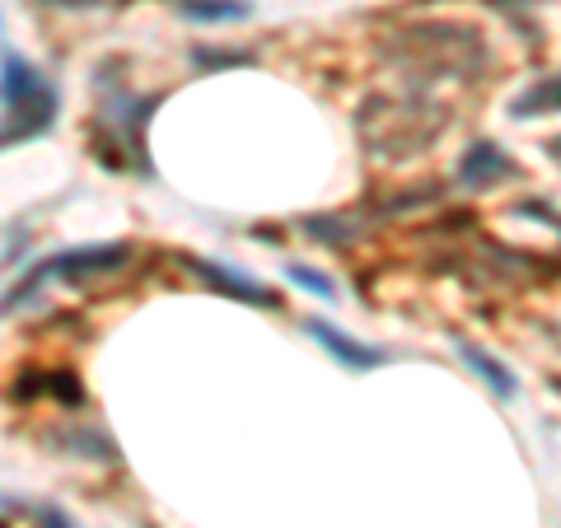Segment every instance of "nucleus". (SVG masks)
Listing matches in <instances>:
<instances>
[{
  "mask_svg": "<svg viewBox=\"0 0 561 528\" xmlns=\"http://www.w3.org/2000/svg\"><path fill=\"white\" fill-rule=\"evenodd\" d=\"M505 173H515V164L505 160V154L496 150V146H472L468 154H463V164H459V179L468 183V187H486V183H496V179H505Z\"/></svg>",
  "mask_w": 561,
  "mask_h": 528,
  "instance_id": "6e6552de",
  "label": "nucleus"
},
{
  "mask_svg": "<svg viewBox=\"0 0 561 528\" xmlns=\"http://www.w3.org/2000/svg\"><path fill=\"white\" fill-rule=\"evenodd\" d=\"M0 528H10V524H0Z\"/></svg>",
  "mask_w": 561,
  "mask_h": 528,
  "instance_id": "4468645a",
  "label": "nucleus"
},
{
  "mask_svg": "<svg viewBox=\"0 0 561 528\" xmlns=\"http://www.w3.org/2000/svg\"><path fill=\"white\" fill-rule=\"evenodd\" d=\"M127 257H131V243H84V249H66L57 257H47L43 267H33L24 286L10 290L5 309L20 305V295H28L33 286H43V280H84V276H99V272H117Z\"/></svg>",
  "mask_w": 561,
  "mask_h": 528,
  "instance_id": "20e7f679",
  "label": "nucleus"
},
{
  "mask_svg": "<svg viewBox=\"0 0 561 528\" xmlns=\"http://www.w3.org/2000/svg\"><path fill=\"white\" fill-rule=\"evenodd\" d=\"M38 528H76V524H70L61 509H43V515H38Z\"/></svg>",
  "mask_w": 561,
  "mask_h": 528,
  "instance_id": "f8f14e48",
  "label": "nucleus"
},
{
  "mask_svg": "<svg viewBox=\"0 0 561 528\" xmlns=\"http://www.w3.org/2000/svg\"><path fill=\"white\" fill-rule=\"evenodd\" d=\"M47 5H99V0H47Z\"/></svg>",
  "mask_w": 561,
  "mask_h": 528,
  "instance_id": "ddd939ff",
  "label": "nucleus"
},
{
  "mask_svg": "<svg viewBox=\"0 0 561 528\" xmlns=\"http://www.w3.org/2000/svg\"><path fill=\"white\" fill-rule=\"evenodd\" d=\"M0 146H20V140L43 136L57 122V90L38 76V66L20 57L14 47L0 43Z\"/></svg>",
  "mask_w": 561,
  "mask_h": 528,
  "instance_id": "7ed1b4c3",
  "label": "nucleus"
},
{
  "mask_svg": "<svg viewBox=\"0 0 561 528\" xmlns=\"http://www.w3.org/2000/svg\"><path fill=\"white\" fill-rule=\"evenodd\" d=\"M192 272H197L206 286H216V290H225V295H234V299H243V305H257V309H276V295L267 290V286H257L253 276H243V272H234V267H225V262H187Z\"/></svg>",
  "mask_w": 561,
  "mask_h": 528,
  "instance_id": "423d86ee",
  "label": "nucleus"
},
{
  "mask_svg": "<svg viewBox=\"0 0 561 528\" xmlns=\"http://www.w3.org/2000/svg\"><path fill=\"white\" fill-rule=\"evenodd\" d=\"M449 113L421 94H375L360 103L356 131L379 160H412L445 136Z\"/></svg>",
  "mask_w": 561,
  "mask_h": 528,
  "instance_id": "f03ea898",
  "label": "nucleus"
},
{
  "mask_svg": "<svg viewBox=\"0 0 561 528\" xmlns=\"http://www.w3.org/2000/svg\"><path fill=\"white\" fill-rule=\"evenodd\" d=\"M538 113H561V76L538 80L515 99V117H538Z\"/></svg>",
  "mask_w": 561,
  "mask_h": 528,
  "instance_id": "9d476101",
  "label": "nucleus"
},
{
  "mask_svg": "<svg viewBox=\"0 0 561 528\" xmlns=\"http://www.w3.org/2000/svg\"><path fill=\"white\" fill-rule=\"evenodd\" d=\"M305 332H309V337L319 342L337 365H346L351 375H365V369L383 365V351L365 346V342H356V337H346V332H342L337 323H328V319H305Z\"/></svg>",
  "mask_w": 561,
  "mask_h": 528,
  "instance_id": "39448f33",
  "label": "nucleus"
},
{
  "mask_svg": "<svg viewBox=\"0 0 561 528\" xmlns=\"http://www.w3.org/2000/svg\"><path fill=\"white\" fill-rule=\"evenodd\" d=\"M286 276H290V280H295V286H300V290L319 295V299H332V295H337V286H332V276H323V272L305 267V262H286Z\"/></svg>",
  "mask_w": 561,
  "mask_h": 528,
  "instance_id": "9b49d317",
  "label": "nucleus"
},
{
  "mask_svg": "<svg viewBox=\"0 0 561 528\" xmlns=\"http://www.w3.org/2000/svg\"><path fill=\"white\" fill-rule=\"evenodd\" d=\"M454 351H459V356H463V365H468V369H478L482 383H486L491 393H501V398H515V393H519V379L511 375V365H501V360L491 356V351H482L478 342L454 337Z\"/></svg>",
  "mask_w": 561,
  "mask_h": 528,
  "instance_id": "0eeeda50",
  "label": "nucleus"
},
{
  "mask_svg": "<svg viewBox=\"0 0 561 528\" xmlns=\"http://www.w3.org/2000/svg\"><path fill=\"white\" fill-rule=\"evenodd\" d=\"M389 57L402 70H412V76H435V80H472L491 66L482 33L454 20H421L389 33Z\"/></svg>",
  "mask_w": 561,
  "mask_h": 528,
  "instance_id": "f257e3e1",
  "label": "nucleus"
},
{
  "mask_svg": "<svg viewBox=\"0 0 561 528\" xmlns=\"http://www.w3.org/2000/svg\"><path fill=\"white\" fill-rule=\"evenodd\" d=\"M179 14L192 24H239L253 14V5L249 0H179Z\"/></svg>",
  "mask_w": 561,
  "mask_h": 528,
  "instance_id": "1a4fd4ad",
  "label": "nucleus"
}]
</instances>
